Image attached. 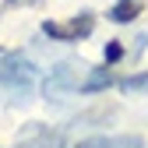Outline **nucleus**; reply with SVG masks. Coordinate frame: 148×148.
<instances>
[{
	"label": "nucleus",
	"instance_id": "obj_1",
	"mask_svg": "<svg viewBox=\"0 0 148 148\" xmlns=\"http://www.w3.org/2000/svg\"><path fill=\"white\" fill-rule=\"evenodd\" d=\"M95 28V14H74L71 21H42V35H49L53 42H81L85 35H92Z\"/></svg>",
	"mask_w": 148,
	"mask_h": 148
},
{
	"label": "nucleus",
	"instance_id": "obj_2",
	"mask_svg": "<svg viewBox=\"0 0 148 148\" xmlns=\"http://www.w3.org/2000/svg\"><path fill=\"white\" fill-rule=\"evenodd\" d=\"M32 78H35V67L28 60H21V57H7L4 71H0V85H7L14 92H25L32 85Z\"/></svg>",
	"mask_w": 148,
	"mask_h": 148
},
{
	"label": "nucleus",
	"instance_id": "obj_3",
	"mask_svg": "<svg viewBox=\"0 0 148 148\" xmlns=\"http://www.w3.org/2000/svg\"><path fill=\"white\" fill-rule=\"evenodd\" d=\"M138 14H141V0H116V4L109 7V21L127 25V21H134Z\"/></svg>",
	"mask_w": 148,
	"mask_h": 148
},
{
	"label": "nucleus",
	"instance_id": "obj_4",
	"mask_svg": "<svg viewBox=\"0 0 148 148\" xmlns=\"http://www.w3.org/2000/svg\"><path fill=\"white\" fill-rule=\"evenodd\" d=\"M106 81H109V74H106V67H95V74H92V78H88V81H85L81 88H85V92H95V88H102Z\"/></svg>",
	"mask_w": 148,
	"mask_h": 148
},
{
	"label": "nucleus",
	"instance_id": "obj_5",
	"mask_svg": "<svg viewBox=\"0 0 148 148\" xmlns=\"http://www.w3.org/2000/svg\"><path fill=\"white\" fill-rule=\"evenodd\" d=\"M102 57H106V64H116L123 57V46L120 42H106V53H102Z\"/></svg>",
	"mask_w": 148,
	"mask_h": 148
},
{
	"label": "nucleus",
	"instance_id": "obj_6",
	"mask_svg": "<svg viewBox=\"0 0 148 148\" xmlns=\"http://www.w3.org/2000/svg\"><path fill=\"white\" fill-rule=\"evenodd\" d=\"M4 4H7V7H11V4H28V0H4Z\"/></svg>",
	"mask_w": 148,
	"mask_h": 148
}]
</instances>
